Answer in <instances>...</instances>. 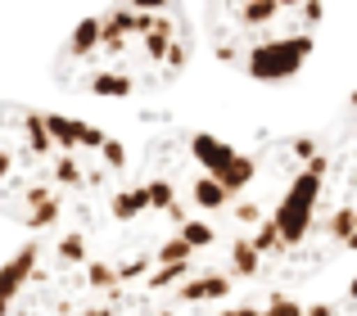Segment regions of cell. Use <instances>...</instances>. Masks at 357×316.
I'll return each mask as SVG.
<instances>
[{
	"label": "cell",
	"instance_id": "obj_1",
	"mask_svg": "<svg viewBox=\"0 0 357 316\" xmlns=\"http://www.w3.org/2000/svg\"><path fill=\"white\" fill-rule=\"evenodd\" d=\"M190 63V27L176 5H122L73 27L59 59V81L105 100H127L145 86L176 81Z\"/></svg>",
	"mask_w": 357,
	"mask_h": 316
},
{
	"label": "cell",
	"instance_id": "obj_8",
	"mask_svg": "<svg viewBox=\"0 0 357 316\" xmlns=\"http://www.w3.org/2000/svg\"><path fill=\"white\" fill-rule=\"evenodd\" d=\"M176 235H181L185 244L195 248V253H204V248H213V244H218V230H213L208 221H199V217H190L185 226H176Z\"/></svg>",
	"mask_w": 357,
	"mask_h": 316
},
{
	"label": "cell",
	"instance_id": "obj_3",
	"mask_svg": "<svg viewBox=\"0 0 357 316\" xmlns=\"http://www.w3.org/2000/svg\"><path fill=\"white\" fill-rule=\"evenodd\" d=\"M185 154H190L195 172L222 181V176H227V167L236 163L240 150H236V145H227V141H218V136H208V132H190V136H185Z\"/></svg>",
	"mask_w": 357,
	"mask_h": 316
},
{
	"label": "cell",
	"instance_id": "obj_10",
	"mask_svg": "<svg viewBox=\"0 0 357 316\" xmlns=\"http://www.w3.org/2000/svg\"><path fill=\"white\" fill-rule=\"evenodd\" d=\"M222 316H262V308H227Z\"/></svg>",
	"mask_w": 357,
	"mask_h": 316
},
{
	"label": "cell",
	"instance_id": "obj_2",
	"mask_svg": "<svg viewBox=\"0 0 357 316\" xmlns=\"http://www.w3.org/2000/svg\"><path fill=\"white\" fill-rule=\"evenodd\" d=\"M213 50L249 81H289L298 77L317 50V27L326 9L312 0H258V5H213L204 14Z\"/></svg>",
	"mask_w": 357,
	"mask_h": 316
},
{
	"label": "cell",
	"instance_id": "obj_11",
	"mask_svg": "<svg viewBox=\"0 0 357 316\" xmlns=\"http://www.w3.org/2000/svg\"><path fill=\"white\" fill-rule=\"evenodd\" d=\"M158 316H176V312H172V308H163V312H158Z\"/></svg>",
	"mask_w": 357,
	"mask_h": 316
},
{
	"label": "cell",
	"instance_id": "obj_4",
	"mask_svg": "<svg viewBox=\"0 0 357 316\" xmlns=\"http://www.w3.org/2000/svg\"><path fill=\"white\" fill-rule=\"evenodd\" d=\"M231 294V276L222 271H204V276H190V281L176 290V308H199V303H222Z\"/></svg>",
	"mask_w": 357,
	"mask_h": 316
},
{
	"label": "cell",
	"instance_id": "obj_5",
	"mask_svg": "<svg viewBox=\"0 0 357 316\" xmlns=\"http://www.w3.org/2000/svg\"><path fill=\"white\" fill-rule=\"evenodd\" d=\"M185 203H190V208H199V212H222V208H231V194L222 190L213 176L195 172L190 185H185Z\"/></svg>",
	"mask_w": 357,
	"mask_h": 316
},
{
	"label": "cell",
	"instance_id": "obj_7",
	"mask_svg": "<svg viewBox=\"0 0 357 316\" xmlns=\"http://www.w3.org/2000/svg\"><path fill=\"white\" fill-rule=\"evenodd\" d=\"M249 244H253V248H258V253H262V258H289V248H285V239H280V230H276V226H271V221H262V226H258V230H253V235H249Z\"/></svg>",
	"mask_w": 357,
	"mask_h": 316
},
{
	"label": "cell",
	"instance_id": "obj_9",
	"mask_svg": "<svg viewBox=\"0 0 357 316\" xmlns=\"http://www.w3.org/2000/svg\"><path fill=\"white\" fill-rule=\"evenodd\" d=\"M262 316H303V303H294L289 294H267Z\"/></svg>",
	"mask_w": 357,
	"mask_h": 316
},
{
	"label": "cell",
	"instance_id": "obj_6",
	"mask_svg": "<svg viewBox=\"0 0 357 316\" xmlns=\"http://www.w3.org/2000/svg\"><path fill=\"white\" fill-rule=\"evenodd\" d=\"M262 262H267V258H262L258 248L249 244V235H240L236 244H231V271H236V276H244V281H253V276L262 271Z\"/></svg>",
	"mask_w": 357,
	"mask_h": 316
}]
</instances>
